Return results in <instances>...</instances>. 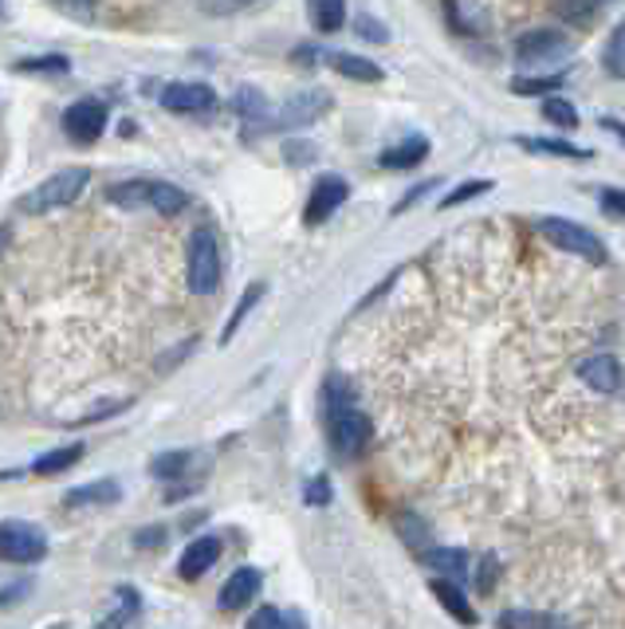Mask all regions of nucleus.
<instances>
[{"label": "nucleus", "mask_w": 625, "mask_h": 629, "mask_svg": "<svg viewBox=\"0 0 625 629\" xmlns=\"http://www.w3.org/2000/svg\"><path fill=\"white\" fill-rule=\"evenodd\" d=\"M346 198H350V186H346L338 173H323V178L311 186V198L308 205H303V225L319 228L323 221H331V216L346 205Z\"/></svg>", "instance_id": "obj_7"}, {"label": "nucleus", "mask_w": 625, "mask_h": 629, "mask_svg": "<svg viewBox=\"0 0 625 629\" xmlns=\"http://www.w3.org/2000/svg\"><path fill=\"white\" fill-rule=\"evenodd\" d=\"M64 131L71 134L75 142H94L107 131V103L99 99H79L64 111Z\"/></svg>", "instance_id": "obj_10"}, {"label": "nucleus", "mask_w": 625, "mask_h": 629, "mask_svg": "<svg viewBox=\"0 0 625 629\" xmlns=\"http://www.w3.org/2000/svg\"><path fill=\"white\" fill-rule=\"evenodd\" d=\"M4 248H9V228H0V256H4Z\"/></svg>", "instance_id": "obj_46"}, {"label": "nucleus", "mask_w": 625, "mask_h": 629, "mask_svg": "<svg viewBox=\"0 0 625 629\" xmlns=\"http://www.w3.org/2000/svg\"><path fill=\"white\" fill-rule=\"evenodd\" d=\"M535 228H539V233L547 236L559 252H570V256H579V260H590V263H606L610 260L606 245H602V240H598L587 225L570 221V216H539V221H535Z\"/></svg>", "instance_id": "obj_4"}, {"label": "nucleus", "mask_w": 625, "mask_h": 629, "mask_svg": "<svg viewBox=\"0 0 625 629\" xmlns=\"http://www.w3.org/2000/svg\"><path fill=\"white\" fill-rule=\"evenodd\" d=\"M495 574H500V563H495L492 554H484V559H480V571H477V591L480 594H492Z\"/></svg>", "instance_id": "obj_41"}, {"label": "nucleus", "mask_w": 625, "mask_h": 629, "mask_svg": "<svg viewBox=\"0 0 625 629\" xmlns=\"http://www.w3.org/2000/svg\"><path fill=\"white\" fill-rule=\"evenodd\" d=\"M216 559H221V539H216V536H197L193 543L186 547V554H181L178 574L186 579V583H197V579H205V574L213 571Z\"/></svg>", "instance_id": "obj_14"}, {"label": "nucleus", "mask_w": 625, "mask_h": 629, "mask_svg": "<svg viewBox=\"0 0 625 629\" xmlns=\"http://www.w3.org/2000/svg\"><path fill=\"white\" fill-rule=\"evenodd\" d=\"M606 126H610V131L622 134V142H625V123H614V119H606Z\"/></svg>", "instance_id": "obj_45"}, {"label": "nucleus", "mask_w": 625, "mask_h": 629, "mask_svg": "<svg viewBox=\"0 0 625 629\" xmlns=\"http://www.w3.org/2000/svg\"><path fill=\"white\" fill-rule=\"evenodd\" d=\"M107 201L122 209L146 205L154 213L178 216L181 209H189V193L181 186H169V181H154V178H138V181H114L107 189Z\"/></svg>", "instance_id": "obj_2"}, {"label": "nucleus", "mask_w": 625, "mask_h": 629, "mask_svg": "<svg viewBox=\"0 0 625 629\" xmlns=\"http://www.w3.org/2000/svg\"><path fill=\"white\" fill-rule=\"evenodd\" d=\"M189 469H193V452H186V449L161 452V457L149 461V476L154 480H181Z\"/></svg>", "instance_id": "obj_25"}, {"label": "nucleus", "mask_w": 625, "mask_h": 629, "mask_svg": "<svg viewBox=\"0 0 625 629\" xmlns=\"http://www.w3.org/2000/svg\"><path fill=\"white\" fill-rule=\"evenodd\" d=\"M311 9V24H315V32H323V36H331V32H338L346 24V0H308Z\"/></svg>", "instance_id": "obj_23"}, {"label": "nucleus", "mask_w": 625, "mask_h": 629, "mask_svg": "<svg viewBox=\"0 0 625 629\" xmlns=\"http://www.w3.org/2000/svg\"><path fill=\"white\" fill-rule=\"evenodd\" d=\"M355 32L362 40H370V44H386L390 40V29H386L382 20L370 16V12H362V16H355Z\"/></svg>", "instance_id": "obj_36"}, {"label": "nucleus", "mask_w": 625, "mask_h": 629, "mask_svg": "<svg viewBox=\"0 0 625 629\" xmlns=\"http://www.w3.org/2000/svg\"><path fill=\"white\" fill-rule=\"evenodd\" d=\"M315 146L311 142H299V138H291V142H283V158L291 161V166H308V161H315Z\"/></svg>", "instance_id": "obj_38"}, {"label": "nucleus", "mask_w": 625, "mask_h": 629, "mask_svg": "<svg viewBox=\"0 0 625 629\" xmlns=\"http://www.w3.org/2000/svg\"><path fill=\"white\" fill-rule=\"evenodd\" d=\"M221 245H216L213 228H197L186 248V280L193 295H213L221 288Z\"/></svg>", "instance_id": "obj_3"}, {"label": "nucleus", "mask_w": 625, "mask_h": 629, "mask_svg": "<svg viewBox=\"0 0 625 629\" xmlns=\"http://www.w3.org/2000/svg\"><path fill=\"white\" fill-rule=\"evenodd\" d=\"M562 71H547V76H515L512 79V91L515 94H559V87H562Z\"/></svg>", "instance_id": "obj_27"}, {"label": "nucleus", "mask_w": 625, "mask_h": 629, "mask_svg": "<svg viewBox=\"0 0 625 629\" xmlns=\"http://www.w3.org/2000/svg\"><path fill=\"white\" fill-rule=\"evenodd\" d=\"M425 158H429V138H421V134H410L405 142H398V146L382 150L378 166H382V169H413V166H421Z\"/></svg>", "instance_id": "obj_17"}, {"label": "nucleus", "mask_w": 625, "mask_h": 629, "mask_svg": "<svg viewBox=\"0 0 625 629\" xmlns=\"http://www.w3.org/2000/svg\"><path fill=\"white\" fill-rule=\"evenodd\" d=\"M303 504H311V507L331 504V480H327V476L308 480V488H303Z\"/></svg>", "instance_id": "obj_39"}, {"label": "nucleus", "mask_w": 625, "mask_h": 629, "mask_svg": "<svg viewBox=\"0 0 625 629\" xmlns=\"http://www.w3.org/2000/svg\"><path fill=\"white\" fill-rule=\"evenodd\" d=\"M16 71H24V76H64V71H71V64H67V56H32L16 59Z\"/></svg>", "instance_id": "obj_31"}, {"label": "nucleus", "mask_w": 625, "mask_h": 629, "mask_svg": "<svg viewBox=\"0 0 625 629\" xmlns=\"http://www.w3.org/2000/svg\"><path fill=\"white\" fill-rule=\"evenodd\" d=\"M32 583H16V591H0V606H9V602H20V598H29Z\"/></svg>", "instance_id": "obj_43"}, {"label": "nucleus", "mask_w": 625, "mask_h": 629, "mask_svg": "<svg viewBox=\"0 0 625 629\" xmlns=\"http://www.w3.org/2000/svg\"><path fill=\"white\" fill-rule=\"evenodd\" d=\"M421 559H425V563H429L433 571L440 574V579H453V583L468 574V554L457 551V547H429V551L421 554Z\"/></svg>", "instance_id": "obj_19"}, {"label": "nucleus", "mask_w": 625, "mask_h": 629, "mask_svg": "<svg viewBox=\"0 0 625 629\" xmlns=\"http://www.w3.org/2000/svg\"><path fill=\"white\" fill-rule=\"evenodd\" d=\"M244 629H283V614L276 610V606H260V610L248 618V626Z\"/></svg>", "instance_id": "obj_40"}, {"label": "nucleus", "mask_w": 625, "mask_h": 629, "mask_svg": "<svg viewBox=\"0 0 625 629\" xmlns=\"http://www.w3.org/2000/svg\"><path fill=\"white\" fill-rule=\"evenodd\" d=\"M429 591H433V598H437L440 606L448 610V618H457L460 626H477V621H480L477 618V606L468 602V594L460 591L453 579H440V574H437V579L429 583Z\"/></svg>", "instance_id": "obj_15"}, {"label": "nucleus", "mask_w": 625, "mask_h": 629, "mask_svg": "<svg viewBox=\"0 0 625 629\" xmlns=\"http://www.w3.org/2000/svg\"><path fill=\"white\" fill-rule=\"evenodd\" d=\"M598 4H610V0H598Z\"/></svg>", "instance_id": "obj_47"}, {"label": "nucleus", "mask_w": 625, "mask_h": 629, "mask_svg": "<svg viewBox=\"0 0 625 629\" xmlns=\"http://www.w3.org/2000/svg\"><path fill=\"white\" fill-rule=\"evenodd\" d=\"M119 499V484L114 480H91L83 488H71L64 496L67 507H91V504H114Z\"/></svg>", "instance_id": "obj_22"}, {"label": "nucleus", "mask_w": 625, "mask_h": 629, "mask_svg": "<svg viewBox=\"0 0 625 629\" xmlns=\"http://www.w3.org/2000/svg\"><path fill=\"white\" fill-rule=\"evenodd\" d=\"M44 554H47V539L40 527L24 524V519H4V524H0V559H4V563L29 566V563H40Z\"/></svg>", "instance_id": "obj_6"}, {"label": "nucleus", "mask_w": 625, "mask_h": 629, "mask_svg": "<svg viewBox=\"0 0 625 629\" xmlns=\"http://www.w3.org/2000/svg\"><path fill=\"white\" fill-rule=\"evenodd\" d=\"M260 295H264V283H248V288H244L241 303H236V311L228 315V323H224V330H221V342H228V338H233L236 330H241V323L248 319V311H253L256 303H260Z\"/></svg>", "instance_id": "obj_28"}, {"label": "nucleus", "mask_w": 625, "mask_h": 629, "mask_svg": "<svg viewBox=\"0 0 625 629\" xmlns=\"http://www.w3.org/2000/svg\"><path fill=\"white\" fill-rule=\"evenodd\" d=\"M480 193H492V181L477 178V181H465V186H457V189H448V198H440V209H457V205H465V201L480 198Z\"/></svg>", "instance_id": "obj_34"}, {"label": "nucleus", "mask_w": 625, "mask_h": 629, "mask_svg": "<svg viewBox=\"0 0 625 629\" xmlns=\"http://www.w3.org/2000/svg\"><path fill=\"white\" fill-rule=\"evenodd\" d=\"M233 106H236L241 119H248V123H264V119H268V99H264L256 87H241Z\"/></svg>", "instance_id": "obj_30"}, {"label": "nucleus", "mask_w": 625, "mask_h": 629, "mask_svg": "<svg viewBox=\"0 0 625 629\" xmlns=\"http://www.w3.org/2000/svg\"><path fill=\"white\" fill-rule=\"evenodd\" d=\"M283 629H308V621H303V614H283Z\"/></svg>", "instance_id": "obj_44"}, {"label": "nucleus", "mask_w": 625, "mask_h": 629, "mask_svg": "<svg viewBox=\"0 0 625 629\" xmlns=\"http://www.w3.org/2000/svg\"><path fill=\"white\" fill-rule=\"evenodd\" d=\"M602 209L617 221H625V189H602Z\"/></svg>", "instance_id": "obj_42"}, {"label": "nucleus", "mask_w": 625, "mask_h": 629, "mask_svg": "<svg viewBox=\"0 0 625 629\" xmlns=\"http://www.w3.org/2000/svg\"><path fill=\"white\" fill-rule=\"evenodd\" d=\"M602 64H606L610 76H622L625 79V20L614 29V36H610L606 52H602Z\"/></svg>", "instance_id": "obj_32"}, {"label": "nucleus", "mask_w": 625, "mask_h": 629, "mask_svg": "<svg viewBox=\"0 0 625 629\" xmlns=\"http://www.w3.org/2000/svg\"><path fill=\"white\" fill-rule=\"evenodd\" d=\"M161 106L178 114H201L216 106V91L209 83H166L161 87Z\"/></svg>", "instance_id": "obj_11"}, {"label": "nucleus", "mask_w": 625, "mask_h": 629, "mask_svg": "<svg viewBox=\"0 0 625 629\" xmlns=\"http://www.w3.org/2000/svg\"><path fill=\"white\" fill-rule=\"evenodd\" d=\"M500 629H570L562 618L555 614H543V610H504L495 618Z\"/></svg>", "instance_id": "obj_21"}, {"label": "nucleus", "mask_w": 625, "mask_h": 629, "mask_svg": "<svg viewBox=\"0 0 625 629\" xmlns=\"http://www.w3.org/2000/svg\"><path fill=\"white\" fill-rule=\"evenodd\" d=\"M515 146H523V150L532 154H551V158H590V150H582V146H574V142L567 138H515Z\"/></svg>", "instance_id": "obj_24"}, {"label": "nucleus", "mask_w": 625, "mask_h": 629, "mask_svg": "<svg viewBox=\"0 0 625 629\" xmlns=\"http://www.w3.org/2000/svg\"><path fill=\"white\" fill-rule=\"evenodd\" d=\"M398 536H402V543L410 547V551H429V527L421 524L413 512H405V516H398Z\"/></svg>", "instance_id": "obj_29"}, {"label": "nucleus", "mask_w": 625, "mask_h": 629, "mask_svg": "<svg viewBox=\"0 0 625 629\" xmlns=\"http://www.w3.org/2000/svg\"><path fill=\"white\" fill-rule=\"evenodd\" d=\"M114 598H119V606H114L107 618L94 621V629H126L134 621V614L142 610V594L134 591V586H119V591H114Z\"/></svg>", "instance_id": "obj_18"}, {"label": "nucleus", "mask_w": 625, "mask_h": 629, "mask_svg": "<svg viewBox=\"0 0 625 629\" xmlns=\"http://www.w3.org/2000/svg\"><path fill=\"white\" fill-rule=\"evenodd\" d=\"M87 181H91V173H87L83 166L59 169V173H52L47 181H40L29 198L20 201V209H24V213H32V216H36V213H52V209H64V205H71L79 193H83Z\"/></svg>", "instance_id": "obj_5"}, {"label": "nucleus", "mask_w": 625, "mask_h": 629, "mask_svg": "<svg viewBox=\"0 0 625 629\" xmlns=\"http://www.w3.org/2000/svg\"><path fill=\"white\" fill-rule=\"evenodd\" d=\"M327 441L335 449L338 461H358L370 445V417L355 405V394L346 390L343 378H331L327 382Z\"/></svg>", "instance_id": "obj_1"}, {"label": "nucleus", "mask_w": 625, "mask_h": 629, "mask_svg": "<svg viewBox=\"0 0 625 629\" xmlns=\"http://www.w3.org/2000/svg\"><path fill=\"white\" fill-rule=\"evenodd\" d=\"M579 378L594 390V394H617L625 382L622 362L614 355H590L579 362Z\"/></svg>", "instance_id": "obj_13"}, {"label": "nucleus", "mask_w": 625, "mask_h": 629, "mask_svg": "<svg viewBox=\"0 0 625 629\" xmlns=\"http://www.w3.org/2000/svg\"><path fill=\"white\" fill-rule=\"evenodd\" d=\"M260 586H264V574L256 571V566H241V571L228 574V583L221 586L216 606H221L224 614L244 610V606H253V598L260 594Z\"/></svg>", "instance_id": "obj_12"}, {"label": "nucleus", "mask_w": 625, "mask_h": 629, "mask_svg": "<svg viewBox=\"0 0 625 629\" xmlns=\"http://www.w3.org/2000/svg\"><path fill=\"white\" fill-rule=\"evenodd\" d=\"M197 4H201L205 16H236V12L256 9V4H264V0H197Z\"/></svg>", "instance_id": "obj_35"}, {"label": "nucleus", "mask_w": 625, "mask_h": 629, "mask_svg": "<svg viewBox=\"0 0 625 629\" xmlns=\"http://www.w3.org/2000/svg\"><path fill=\"white\" fill-rule=\"evenodd\" d=\"M327 64L335 67L338 76L355 79V83H382V79H386L382 67L373 64V59H366V56H355V52H331Z\"/></svg>", "instance_id": "obj_16"}, {"label": "nucleus", "mask_w": 625, "mask_h": 629, "mask_svg": "<svg viewBox=\"0 0 625 629\" xmlns=\"http://www.w3.org/2000/svg\"><path fill=\"white\" fill-rule=\"evenodd\" d=\"M327 111H331V94L319 91V87H311V91L291 94L288 103H283L280 119H276V126H280V131H303V126L319 123Z\"/></svg>", "instance_id": "obj_9"}, {"label": "nucleus", "mask_w": 625, "mask_h": 629, "mask_svg": "<svg viewBox=\"0 0 625 629\" xmlns=\"http://www.w3.org/2000/svg\"><path fill=\"white\" fill-rule=\"evenodd\" d=\"M166 539H169L166 524L142 527V531H134V547H138V551H158V547H166Z\"/></svg>", "instance_id": "obj_37"}, {"label": "nucleus", "mask_w": 625, "mask_h": 629, "mask_svg": "<svg viewBox=\"0 0 625 629\" xmlns=\"http://www.w3.org/2000/svg\"><path fill=\"white\" fill-rule=\"evenodd\" d=\"M539 111H543V119L551 126H559V131H574V126H579V111H574V103L562 99V94H547Z\"/></svg>", "instance_id": "obj_26"}, {"label": "nucleus", "mask_w": 625, "mask_h": 629, "mask_svg": "<svg viewBox=\"0 0 625 629\" xmlns=\"http://www.w3.org/2000/svg\"><path fill=\"white\" fill-rule=\"evenodd\" d=\"M570 56V40L555 29H535V32H523L515 40V59L523 67H539V64H555V59H567Z\"/></svg>", "instance_id": "obj_8"}, {"label": "nucleus", "mask_w": 625, "mask_h": 629, "mask_svg": "<svg viewBox=\"0 0 625 629\" xmlns=\"http://www.w3.org/2000/svg\"><path fill=\"white\" fill-rule=\"evenodd\" d=\"M83 452L87 449L79 441H75V445H59V449L36 457V461H32V472H36V476H59V472H67L71 464H79V457H83Z\"/></svg>", "instance_id": "obj_20"}, {"label": "nucleus", "mask_w": 625, "mask_h": 629, "mask_svg": "<svg viewBox=\"0 0 625 629\" xmlns=\"http://www.w3.org/2000/svg\"><path fill=\"white\" fill-rule=\"evenodd\" d=\"M594 4L598 0H555V9H559L562 20H570V24H579V29H587V24H594Z\"/></svg>", "instance_id": "obj_33"}]
</instances>
